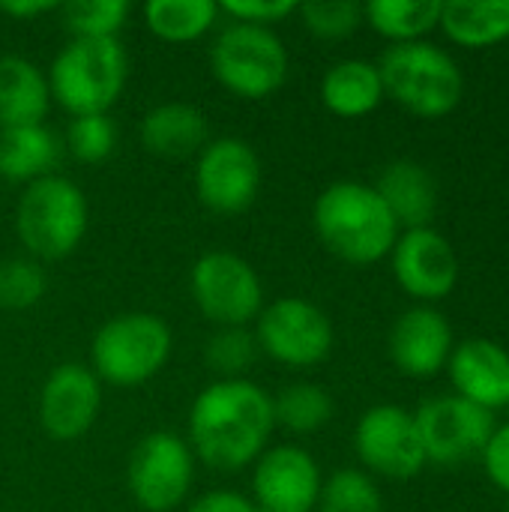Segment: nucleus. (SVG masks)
<instances>
[{"label":"nucleus","instance_id":"nucleus-22","mask_svg":"<svg viewBox=\"0 0 509 512\" xmlns=\"http://www.w3.org/2000/svg\"><path fill=\"white\" fill-rule=\"evenodd\" d=\"M60 138L39 126H9L0 129V177L9 183H33L54 174L60 162Z\"/></svg>","mask_w":509,"mask_h":512},{"label":"nucleus","instance_id":"nucleus-27","mask_svg":"<svg viewBox=\"0 0 509 512\" xmlns=\"http://www.w3.org/2000/svg\"><path fill=\"white\" fill-rule=\"evenodd\" d=\"M330 417H333V399L318 384H291L279 396H273L276 426L294 435H312L324 429Z\"/></svg>","mask_w":509,"mask_h":512},{"label":"nucleus","instance_id":"nucleus-35","mask_svg":"<svg viewBox=\"0 0 509 512\" xmlns=\"http://www.w3.org/2000/svg\"><path fill=\"white\" fill-rule=\"evenodd\" d=\"M483 462H486V474L492 477V483L509 492V426L492 435V441L483 450Z\"/></svg>","mask_w":509,"mask_h":512},{"label":"nucleus","instance_id":"nucleus-23","mask_svg":"<svg viewBox=\"0 0 509 512\" xmlns=\"http://www.w3.org/2000/svg\"><path fill=\"white\" fill-rule=\"evenodd\" d=\"M321 99L336 117H363L375 111L384 99V84L378 66L369 60H339L327 69L321 81Z\"/></svg>","mask_w":509,"mask_h":512},{"label":"nucleus","instance_id":"nucleus-34","mask_svg":"<svg viewBox=\"0 0 509 512\" xmlns=\"http://www.w3.org/2000/svg\"><path fill=\"white\" fill-rule=\"evenodd\" d=\"M219 12L231 15V21L255 24V27H273L297 12L294 0H228L219 3Z\"/></svg>","mask_w":509,"mask_h":512},{"label":"nucleus","instance_id":"nucleus-15","mask_svg":"<svg viewBox=\"0 0 509 512\" xmlns=\"http://www.w3.org/2000/svg\"><path fill=\"white\" fill-rule=\"evenodd\" d=\"M102 408V381L90 366L63 363L57 366L39 393V423L54 441L84 438Z\"/></svg>","mask_w":509,"mask_h":512},{"label":"nucleus","instance_id":"nucleus-6","mask_svg":"<svg viewBox=\"0 0 509 512\" xmlns=\"http://www.w3.org/2000/svg\"><path fill=\"white\" fill-rule=\"evenodd\" d=\"M378 75L384 96H393L417 117L450 114L462 99V72L456 60L432 42H396L381 54Z\"/></svg>","mask_w":509,"mask_h":512},{"label":"nucleus","instance_id":"nucleus-8","mask_svg":"<svg viewBox=\"0 0 509 512\" xmlns=\"http://www.w3.org/2000/svg\"><path fill=\"white\" fill-rule=\"evenodd\" d=\"M192 300L216 327H246L264 309V285L252 264L228 249L204 252L189 276Z\"/></svg>","mask_w":509,"mask_h":512},{"label":"nucleus","instance_id":"nucleus-33","mask_svg":"<svg viewBox=\"0 0 509 512\" xmlns=\"http://www.w3.org/2000/svg\"><path fill=\"white\" fill-rule=\"evenodd\" d=\"M297 12L306 30L321 39H345L363 24V3L357 0H306Z\"/></svg>","mask_w":509,"mask_h":512},{"label":"nucleus","instance_id":"nucleus-16","mask_svg":"<svg viewBox=\"0 0 509 512\" xmlns=\"http://www.w3.org/2000/svg\"><path fill=\"white\" fill-rule=\"evenodd\" d=\"M393 273L411 297L441 300L456 288L459 261L444 234L435 228H411L393 246Z\"/></svg>","mask_w":509,"mask_h":512},{"label":"nucleus","instance_id":"nucleus-13","mask_svg":"<svg viewBox=\"0 0 509 512\" xmlns=\"http://www.w3.org/2000/svg\"><path fill=\"white\" fill-rule=\"evenodd\" d=\"M354 450L372 474L387 480H411L426 465L414 414L402 411L399 405L369 408L357 423Z\"/></svg>","mask_w":509,"mask_h":512},{"label":"nucleus","instance_id":"nucleus-14","mask_svg":"<svg viewBox=\"0 0 509 512\" xmlns=\"http://www.w3.org/2000/svg\"><path fill=\"white\" fill-rule=\"evenodd\" d=\"M321 468L297 444L270 447L252 471V504L258 512H312L321 495Z\"/></svg>","mask_w":509,"mask_h":512},{"label":"nucleus","instance_id":"nucleus-3","mask_svg":"<svg viewBox=\"0 0 509 512\" xmlns=\"http://www.w3.org/2000/svg\"><path fill=\"white\" fill-rule=\"evenodd\" d=\"M87 198L78 183L48 174L24 186L15 207V234L33 261H60L87 234Z\"/></svg>","mask_w":509,"mask_h":512},{"label":"nucleus","instance_id":"nucleus-11","mask_svg":"<svg viewBox=\"0 0 509 512\" xmlns=\"http://www.w3.org/2000/svg\"><path fill=\"white\" fill-rule=\"evenodd\" d=\"M195 192L216 216L246 213L261 192V159L252 144L234 135L207 141L195 162Z\"/></svg>","mask_w":509,"mask_h":512},{"label":"nucleus","instance_id":"nucleus-29","mask_svg":"<svg viewBox=\"0 0 509 512\" xmlns=\"http://www.w3.org/2000/svg\"><path fill=\"white\" fill-rule=\"evenodd\" d=\"M318 512H384V501L369 474L342 468L321 486Z\"/></svg>","mask_w":509,"mask_h":512},{"label":"nucleus","instance_id":"nucleus-2","mask_svg":"<svg viewBox=\"0 0 509 512\" xmlns=\"http://www.w3.org/2000/svg\"><path fill=\"white\" fill-rule=\"evenodd\" d=\"M321 243L342 261L366 267L393 252L399 240V222L375 192V186L357 180L330 183L312 210Z\"/></svg>","mask_w":509,"mask_h":512},{"label":"nucleus","instance_id":"nucleus-17","mask_svg":"<svg viewBox=\"0 0 509 512\" xmlns=\"http://www.w3.org/2000/svg\"><path fill=\"white\" fill-rule=\"evenodd\" d=\"M453 351L450 321L426 306L408 309L390 330V357L411 378H432Z\"/></svg>","mask_w":509,"mask_h":512},{"label":"nucleus","instance_id":"nucleus-5","mask_svg":"<svg viewBox=\"0 0 509 512\" xmlns=\"http://www.w3.org/2000/svg\"><path fill=\"white\" fill-rule=\"evenodd\" d=\"M174 333L150 312H123L105 321L90 342V369L111 387H141L171 360Z\"/></svg>","mask_w":509,"mask_h":512},{"label":"nucleus","instance_id":"nucleus-36","mask_svg":"<svg viewBox=\"0 0 509 512\" xmlns=\"http://www.w3.org/2000/svg\"><path fill=\"white\" fill-rule=\"evenodd\" d=\"M186 512H258V507L252 504V498L231 492V489H216L201 495L195 504H189Z\"/></svg>","mask_w":509,"mask_h":512},{"label":"nucleus","instance_id":"nucleus-37","mask_svg":"<svg viewBox=\"0 0 509 512\" xmlns=\"http://www.w3.org/2000/svg\"><path fill=\"white\" fill-rule=\"evenodd\" d=\"M51 9H57V3H51V0H3L0 3V12L12 15V18H36Z\"/></svg>","mask_w":509,"mask_h":512},{"label":"nucleus","instance_id":"nucleus-32","mask_svg":"<svg viewBox=\"0 0 509 512\" xmlns=\"http://www.w3.org/2000/svg\"><path fill=\"white\" fill-rule=\"evenodd\" d=\"M117 144V129L108 114H84L72 117L66 129V147L69 153L84 165H99L111 156Z\"/></svg>","mask_w":509,"mask_h":512},{"label":"nucleus","instance_id":"nucleus-1","mask_svg":"<svg viewBox=\"0 0 509 512\" xmlns=\"http://www.w3.org/2000/svg\"><path fill=\"white\" fill-rule=\"evenodd\" d=\"M276 429L273 396L246 378L204 387L189 411V450L216 471L255 465Z\"/></svg>","mask_w":509,"mask_h":512},{"label":"nucleus","instance_id":"nucleus-20","mask_svg":"<svg viewBox=\"0 0 509 512\" xmlns=\"http://www.w3.org/2000/svg\"><path fill=\"white\" fill-rule=\"evenodd\" d=\"M375 192L399 225H405L408 231L429 228L438 207V186L429 168L414 159H396L381 171Z\"/></svg>","mask_w":509,"mask_h":512},{"label":"nucleus","instance_id":"nucleus-18","mask_svg":"<svg viewBox=\"0 0 509 512\" xmlns=\"http://www.w3.org/2000/svg\"><path fill=\"white\" fill-rule=\"evenodd\" d=\"M450 378L462 399L492 411L509 405V354L489 339H468L450 354Z\"/></svg>","mask_w":509,"mask_h":512},{"label":"nucleus","instance_id":"nucleus-25","mask_svg":"<svg viewBox=\"0 0 509 512\" xmlns=\"http://www.w3.org/2000/svg\"><path fill=\"white\" fill-rule=\"evenodd\" d=\"M219 18V3L213 0H150L144 6V21L162 42H195L213 30Z\"/></svg>","mask_w":509,"mask_h":512},{"label":"nucleus","instance_id":"nucleus-30","mask_svg":"<svg viewBox=\"0 0 509 512\" xmlns=\"http://www.w3.org/2000/svg\"><path fill=\"white\" fill-rule=\"evenodd\" d=\"M207 366L213 372L222 375V381L228 378H243V372L255 363L258 357V342L255 333H249L246 327H219L204 348Z\"/></svg>","mask_w":509,"mask_h":512},{"label":"nucleus","instance_id":"nucleus-10","mask_svg":"<svg viewBox=\"0 0 509 512\" xmlns=\"http://www.w3.org/2000/svg\"><path fill=\"white\" fill-rule=\"evenodd\" d=\"M195 477V453L180 435L171 432H150L144 435L126 468L129 495L135 504L147 512H171L177 510Z\"/></svg>","mask_w":509,"mask_h":512},{"label":"nucleus","instance_id":"nucleus-28","mask_svg":"<svg viewBox=\"0 0 509 512\" xmlns=\"http://www.w3.org/2000/svg\"><path fill=\"white\" fill-rule=\"evenodd\" d=\"M72 39H117L129 18L126 0H72L60 6Z\"/></svg>","mask_w":509,"mask_h":512},{"label":"nucleus","instance_id":"nucleus-26","mask_svg":"<svg viewBox=\"0 0 509 512\" xmlns=\"http://www.w3.org/2000/svg\"><path fill=\"white\" fill-rule=\"evenodd\" d=\"M441 18V0H369L363 6V21L387 39L417 42Z\"/></svg>","mask_w":509,"mask_h":512},{"label":"nucleus","instance_id":"nucleus-9","mask_svg":"<svg viewBox=\"0 0 509 512\" xmlns=\"http://www.w3.org/2000/svg\"><path fill=\"white\" fill-rule=\"evenodd\" d=\"M255 342L270 360L309 369L330 357L333 351V324L321 306L306 297H279L264 303L255 318Z\"/></svg>","mask_w":509,"mask_h":512},{"label":"nucleus","instance_id":"nucleus-24","mask_svg":"<svg viewBox=\"0 0 509 512\" xmlns=\"http://www.w3.org/2000/svg\"><path fill=\"white\" fill-rule=\"evenodd\" d=\"M438 24L459 45H495L509 36V0H447Z\"/></svg>","mask_w":509,"mask_h":512},{"label":"nucleus","instance_id":"nucleus-21","mask_svg":"<svg viewBox=\"0 0 509 512\" xmlns=\"http://www.w3.org/2000/svg\"><path fill=\"white\" fill-rule=\"evenodd\" d=\"M51 105L48 75L18 54L0 57V129L39 126Z\"/></svg>","mask_w":509,"mask_h":512},{"label":"nucleus","instance_id":"nucleus-12","mask_svg":"<svg viewBox=\"0 0 509 512\" xmlns=\"http://www.w3.org/2000/svg\"><path fill=\"white\" fill-rule=\"evenodd\" d=\"M426 462L459 465L474 453H483L495 435L492 411L462 396H432L414 414Z\"/></svg>","mask_w":509,"mask_h":512},{"label":"nucleus","instance_id":"nucleus-19","mask_svg":"<svg viewBox=\"0 0 509 512\" xmlns=\"http://www.w3.org/2000/svg\"><path fill=\"white\" fill-rule=\"evenodd\" d=\"M138 135L144 150L165 159H186L207 147L210 126L201 108L189 102H162L141 117Z\"/></svg>","mask_w":509,"mask_h":512},{"label":"nucleus","instance_id":"nucleus-4","mask_svg":"<svg viewBox=\"0 0 509 512\" xmlns=\"http://www.w3.org/2000/svg\"><path fill=\"white\" fill-rule=\"evenodd\" d=\"M129 75L120 39H69L48 69L51 96L72 114H108Z\"/></svg>","mask_w":509,"mask_h":512},{"label":"nucleus","instance_id":"nucleus-7","mask_svg":"<svg viewBox=\"0 0 509 512\" xmlns=\"http://www.w3.org/2000/svg\"><path fill=\"white\" fill-rule=\"evenodd\" d=\"M216 81L240 99H267L288 81V48L273 27L231 21L210 45Z\"/></svg>","mask_w":509,"mask_h":512},{"label":"nucleus","instance_id":"nucleus-31","mask_svg":"<svg viewBox=\"0 0 509 512\" xmlns=\"http://www.w3.org/2000/svg\"><path fill=\"white\" fill-rule=\"evenodd\" d=\"M48 288L45 270L33 258H9L0 264V309L24 312L42 300Z\"/></svg>","mask_w":509,"mask_h":512}]
</instances>
